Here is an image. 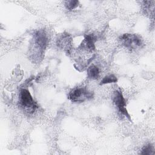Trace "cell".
<instances>
[{"instance_id": "cell-6", "label": "cell", "mask_w": 155, "mask_h": 155, "mask_svg": "<svg viewBox=\"0 0 155 155\" xmlns=\"http://www.w3.org/2000/svg\"><path fill=\"white\" fill-rule=\"evenodd\" d=\"M96 37L93 35H87L85 36L84 39L82 42L81 46L88 50L92 51L95 48Z\"/></svg>"}, {"instance_id": "cell-4", "label": "cell", "mask_w": 155, "mask_h": 155, "mask_svg": "<svg viewBox=\"0 0 155 155\" xmlns=\"http://www.w3.org/2000/svg\"><path fill=\"white\" fill-rule=\"evenodd\" d=\"M48 39L42 31H38L34 35V50H38L41 56L47 44Z\"/></svg>"}, {"instance_id": "cell-8", "label": "cell", "mask_w": 155, "mask_h": 155, "mask_svg": "<svg viewBox=\"0 0 155 155\" xmlns=\"http://www.w3.org/2000/svg\"><path fill=\"white\" fill-rule=\"evenodd\" d=\"M99 70L97 67L92 65L87 69V76L91 79H96L99 76Z\"/></svg>"}, {"instance_id": "cell-11", "label": "cell", "mask_w": 155, "mask_h": 155, "mask_svg": "<svg viewBox=\"0 0 155 155\" xmlns=\"http://www.w3.org/2000/svg\"><path fill=\"white\" fill-rule=\"evenodd\" d=\"M154 153V147L151 144L145 145L142 149L140 154H152Z\"/></svg>"}, {"instance_id": "cell-9", "label": "cell", "mask_w": 155, "mask_h": 155, "mask_svg": "<svg viewBox=\"0 0 155 155\" xmlns=\"http://www.w3.org/2000/svg\"><path fill=\"white\" fill-rule=\"evenodd\" d=\"M117 81V78L114 74H109L105 76L101 81L100 85L110 84V83H115Z\"/></svg>"}, {"instance_id": "cell-7", "label": "cell", "mask_w": 155, "mask_h": 155, "mask_svg": "<svg viewBox=\"0 0 155 155\" xmlns=\"http://www.w3.org/2000/svg\"><path fill=\"white\" fill-rule=\"evenodd\" d=\"M71 40L68 35H63L60 39H59L58 44V45L65 50H68L70 47Z\"/></svg>"}, {"instance_id": "cell-1", "label": "cell", "mask_w": 155, "mask_h": 155, "mask_svg": "<svg viewBox=\"0 0 155 155\" xmlns=\"http://www.w3.org/2000/svg\"><path fill=\"white\" fill-rule=\"evenodd\" d=\"M19 102L28 112H33L37 107L36 104L33 100L30 92L27 89H22L19 93Z\"/></svg>"}, {"instance_id": "cell-10", "label": "cell", "mask_w": 155, "mask_h": 155, "mask_svg": "<svg viewBox=\"0 0 155 155\" xmlns=\"http://www.w3.org/2000/svg\"><path fill=\"white\" fill-rule=\"evenodd\" d=\"M79 5V1L76 0H70L65 2V6L67 9L72 10L76 8Z\"/></svg>"}, {"instance_id": "cell-5", "label": "cell", "mask_w": 155, "mask_h": 155, "mask_svg": "<svg viewBox=\"0 0 155 155\" xmlns=\"http://www.w3.org/2000/svg\"><path fill=\"white\" fill-rule=\"evenodd\" d=\"M113 102L119 111L126 116L130 120H131V117L130 114H128L127 110L126 108V102L125 100L122 95V93L120 91H116L113 96Z\"/></svg>"}, {"instance_id": "cell-2", "label": "cell", "mask_w": 155, "mask_h": 155, "mask_svg": "<svg viewBox=\"0 0 155 155\" xmlns=\"http://www.w3.org/2000/svg\"><path fill=\"white\" fill-rule=\"evenodd\" d=\"M92 97V93L82 87L74 88L68 94V99L74 102H82L91 99Z\"/></svg>"}, {"instance_id": "cell-3", "label": "cell", "mask_w": 155, "mask_h": 155, "mask_svg": "<svg viewBox=\"0 0 155 155\" xmlns=\"http://www.w3.org/2000/svg\"><path fill=\"white\" fill-rule=\"evenodd\" d=\"M120 40L125 47L130 49L137 48L142 44L141 38L135 34H124L120 36Z\"/></svg>"}]
</instances>
